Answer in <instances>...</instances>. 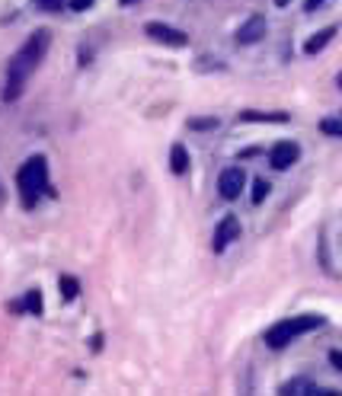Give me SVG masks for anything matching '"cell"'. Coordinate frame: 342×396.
I'll return each instance as SVG.
<instances>
[{"label": "cell", "instance_id": "obj_1", "mask_svg": "<svg viewBox=\"0 0 342 396\" xmlns=\"http://www.w3.org/2000/svg\"><path fill=\"white\" fill-rule=\"evenodd\" d=\"M48 45H51L48 29H35V33L26 39L23 48L13 55V61H10V67H7V90H3V99H7V102L19 99V93H23L29 74H33L35 67L42 64L45 55H48Z\"/></svg>", "mask_w": 342, "mask_h": 396}, {"label": "cell", "instance_id": "obj_2", "mask_svg": "<svg viewBox=\"0 0 342 396\" xmlns=\"http://www.w3.org/2000/svg\"><path fill=\"white\" fill-rule=\"evenodd\" d=\"M17 186H19V198H23V208H35L42 192H48V160L39 154V157H29L17 173Z\"/></svg>", "mask_w": 342, "mask_h": 396}, {"label": "cell", "instance_id": "obj_3", "mask_svg": "<svg viewBox=\"0 0 342 396\" xmlns=\"http://www.w3.org/2000/svg\"><path fill=\"white\" fill-rule=\"evenodd\" d=\"M323 326H326V316H320V314L291 316V320H282V323H276L272 330H266V345L285 348V345H291L294 339L307 336V332H314V330H323Z\"/></svg>", "mask_w": 342, "mask_h": 396}, {"label": "cell", "instance_id": "obj_4", "mask_svg": "<svg viewBox=\"0 0 342 396\" xmlns=\"http://www.w3.org/2000/svg\"><path fill=\"white\" fill-rule=\"evenodd\" d=\"M144 35L160 45H170V48H186L189 45V35L183 29H176V26H167V23H147L144 26Z\"/></svg>", "mask_w": 342, "mask_h": 396}, {"label": "cell", "instance_id": "obj_5", "mask_svg": "<svg viewBox=\"0 0 342 396\" xmlns=\"http://www.w3.org/2000/svg\"><path fill=\"white\" fill-rule=\"evenodd\" d=\"M234 240H240V221H237V215H224L221 221H217V227H215L211 249H215V253H224Z\"/></svg>", "mask_w": 342, "mask_h": 396}, {"label": "cell", "instance_id": "obj_6", "mask_svg": "<svg viewBox=\"0 0 342 396\" xmlns=\"http://www.w3.org/2000/svg\"><path fill=\"white\" fill-rule=\"evenodd\" d=\"M243 186H246V173H243L240 166H227L224 173H221V179H217V192H221V198H227V201L240 198Z\"/></svg>", "mask_w": 342, "mask_h": 396}, {"label": "cell", "instance_id": "obj_7", "mask_svg": "<svg viewBox=\"0 0 342 396\" xmlns=\"http://www.w3.org/2000/svg\"><path fill=\"white\" fill-rule=\"evenodd\" d=\"M298 160H300V147L294 141H278L276 147L269 150V163L276 166V170H291Z\"/></svg>", "mask_w": 342, "mask_h": 396}, {"label": "cell", "instance_id": "obj_8", "mask_svg": "<svg viewBox=\"0 0 342 396\" xmlns=\"http://www.w3.org/2000/svg\"><path fill=\"white\" fill-rule=\"evenodd\" d=\"M266 33H269L266 17H259V13H256V17H250L240 29H237V45H256Z\"/></svg>", "mask_w": 342, "mask_h": 396}, {"label": "cell", "instance_id": "obj_9", "mask_svg": "<svg viewBox=\"0 0 342 396\" xmlns=\"http://www.w3.org/2000/svg\"><path fill=\"white\" fill-rule=\"evenodd\" d=\"M278 393H307V396H339V390H333V387H320V384H314V380H304V377H294V380H288V384H282V387H278Z\"/></svg>", "mask_w": 342, "mask_h": 396}, {"label": "cell", "instance_id": "obj_10", "mask_svg": "<svg viewBox=\"0 0 342 396\" xmlns=\"http://www.w3.org/2000/svg\"><path fill=\"white\" fill-rule=\"evenodd\" d=\"M336 33H339V26H326V29H320L317 35H310V39L304 42V55H310V58H314V55H320V51H323L326 45L336 39Z\"/></svg>", "mask_w": 342, "mask_h": 396}, {"label": "cell", "instance_id": "obj_11", "mask_svg": "<svg viewBox=\"0 0 342 396\" xmlns=\"http://www.w3.org/2000/svg\"><path fill=\"white\" fill-rule=\"evenodd\" d=\"M237 118H240V122H276V125H285L291 116H288V112H256V109H243Z\"/></svg>", "mask_w": 342, "mask_h": 396}, {"label": "cell", "instance_id": "obj_12", "mask_svg": "<svg viewBox=\"0 0 342 396\" xmlns=\"http://www.w3.org/2000/svg\"><path fill=\"white\" fill-rule=\"evenodd\" d=\"M170 170H173L176 176L189 173V150H186L183 144H173V150H170Z\"/></svg>", "mask_w": 342, "mask_h": 396}, {"label": "cell", "instance_id": "obj_13", "mask_svg": "<svg viewBox=\"0 0 342 396\" xmlns=\"http://www.w3.org/2000/svg\"><path fill=\"white\" fill-rule=\"evenodd\" d=\"M58 288H61V297H64V300H74V297L80 294V281H77L74 275H61Z\"/></svg>", "mask_w": 342, "mask_h": 396}, {"label": "cell", "instance_id": "obj_14", "mask_svg": "<svg viewBox=\"0 0 342 396\" xmlns=\"http://www.w3.org/2000/svg\"><path fill=\"white\" fill-rule=\"evenodd\" d=\"M26 310H29V314H35V316H39V314H42V291H39V288H33V291H26Z\"/></svg>", "mask_w": 342, "mask_h": 396}, {"label": "cell", "instance_id": "obj_15", "mask_svg": "<svg viewBox=\"0 0 342 396\" xmlns=\"http://www.w3.org/2000/svg\"><path fill=\"white\" fill-rule=\"evenodd\" d=\"M269 189H272V186H269L266 179H253V195H250L253 205H262V201H266V195H269Z\"/></svg>", "mask_w": 342, "mask_h": 396}, {"label": "cell", "instance_id": "obj_16", "mask_svg": "<svg viewBox=\"0 0 342 396\" xmlns=\"http://www.w3.org/2000/svg\"><path fill=\"white\" fill-rule=\"evenodd\" d=\"M320 132L330 134V138H342V122H336V118H323V122H320Z\"/></svg>", "mask_w": 342, "mask_h": 396}, {"label": "cell", "instance_id": "obj_17", "mask_svg": "<svg viewBox=\"0 0 342 396\" xmlns=\"http://www.w3.org/2000/svg\"><path fill=\"white\" fill-rule=\"evenodd\" d=\"M189 128H195V132H208V128H217V118H192Z\"/></svg>", "mask_w": 342, "mask_h": 396}, {"label": "cell", "instance_id": "obj_18", "mask_svg": "<svg viewBox=\"0 0 342 396\" xmlns=\"http://www.w3.org/2000/svg\"><path fill=\"white\" fill-rule=\"evenodd\" d=\"M35 3H39L42 10H48V13H58V10L64 7V0H35Z\"/></svg>", "mask_w": 342, "mask_h": 396}, {"label": "cell", "instance_id": "obj_19", "mask_svg": "<svg viewBox=\"0 0 342 396\" xmlns=\"http://www.w3.org/2000/svg\"><path fill=\"white\" fill-rule=\"evenodd\" d=\"M90 3H93V0H71V10H74V13H84Z\"/></svg>", "mask_w": 342, "mask_h": 396}, {"label": "cell", "instance_id": "obj_20", "mask_svg": "<svg viewBox=\"0 0 342 396\" xmlns=\"http://www.w3.org/2000/svg\"><path fill=\"white\" fill-rule=\"evenodd\" d=\"M323 3H326V0H304V10H307V13H317Z\"/></svg>", "mask_w": 342, "mask_h": 396}, {"label": "cell", "instance_id": "obj_21", "mask_svg": "<svg viewBox=\"0 0 342 396\" xmlns=\"http://www.w3.org/2000/svg\"><path fill=\"white\" fill-rule=\"evenodd\" d=\"M330 364H333L336 371H342V355L339 352H330Z\"/></svg>", "mask_w": 342, "mask_h": 396}, {"label": "cell", "instance_id": "obj_22", "mask_svg": "<svg viewBox=\"0 0 342 396\" xmlns=\"http://www.w3.org/2000/svg\"><path fill=\"white\" fill-rule=\"evenodd\" d=\"M118 3H122V7H134V3H138V0H118Z\"/></svg>", "mask_w": 342, "mask_h": 396}, {"label": "cell", "instance_id": "obj_23", "mask_svg": "<svg viewBox=\"0 0 342 396\" xmlns=\"http://www.w3.org/2000/svg\"><path fill=\"white\" fill-rule=\"evenodd\" d=\"M0 205H3V189H0Z\"/></svg>", "mask_w": 342, "mask_h": 396}]
</instances>
